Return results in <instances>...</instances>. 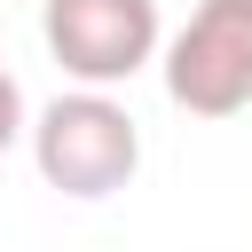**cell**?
<instances>
[{
	"mask_svg": "<svg viewBox=\"0 0 252 252\" xmlns=\"http://www.w3.org/2000/svg\"><path fill=\"white\" fill-rule=\"evenodd\" d=\"M32 165L55 197H118L142 173V126L110 87H71L32 118Z\"/></svg>",
	"mask_w": 252,
	"mask_h": 252,
	"instance_id": "6da1fadb",
	"label": "cell"
},
{
	"mask_svg": "<svg viewBox=\"0 0 252 252\" xmlns=\"http://www.w3.org/2000/svg\"><path fill=\"white\" fill-rule=\"evenodd\" d=\"M165 94L189 118H236L252 102V0H197L165 39Z\"/></svg>",
	"mask_w": 252,
	"mask_h": 252,
	"instance_id": "7a4b0ae2",
	"label": "cell"
},
{
	"mask_svg": "<svg viewBox=\"0 0 252 252\" xmlns=\"http://www.w3.org/2000/svg\"><path fill=\"white\" fill-rule=\"evenodd\" d=\"M47 55L63 63V79L79 87H126L134 71L158 63V0H47L39 8Z\"/></svg>",
	"mask_w": 252,
	"mask_h": 252,
	"instance_id": "3957f363",
	"label": "cell"
},
{
	"mask_svg": "<svg viewBox=\"0 0 252 252\" xmlns=\"http://www.w3.org/2000/svg\"><path fill=\"white\" fill-rule=\"evenodd\" d=\"M24 134H32V118H24V87H16L8 71H0V158H8V150H16Z\"/></svg>",
	"mask_w": 252,
	"mask_h": 252,
	"instance_id": "277c9868",
	"label": "cell"
}]
</instances>
